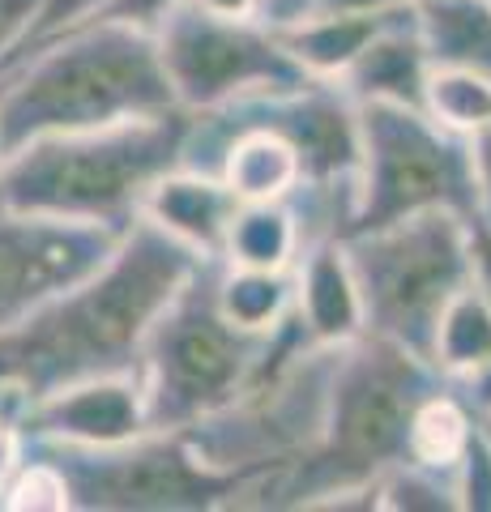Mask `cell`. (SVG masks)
<instances>
[{
	"label": "cell",
	"mask_w": 491,
	"mask_h": 512,
	"mask_svg": "<svg viewBox=\"0 0 491 512\" xmlns=\"http://www.w3.org/2000/svg\"><path fill=\"white\" fill-rule=\"evenodd\" d=\"M205 261L210 256L137 214L94 274L0 333V389L35 402L90 376L133 372L154 320Z\"/></svg>",
	"instance_id": "6da1fadb"
},
{
	"label": "cell",
	"mask_w": 491,
	"mask_h": 512,
	"mask_svg": "<svg viewBox=\"0 0 491 512\" xmlns=\"http://www.w3.org/2000/svg\"><path fill=\"white\" fill-rule=\"evenodd\" d=\"M176 107L154 30L94 18L5 69L0 158L35 137L146 120Z\"/></svg>",
	"instance_id": "7a4b0ae2"
},
{
	"label": "cell",
	"mask_w": 491,
	"mask_h": 512,
	"mask_svg": "<svg viewBox=\"0 0 491 512\" xmlns=\"http://www.w3.org/2000/svg\"><path fill=\"white\" fill-rule=\"evenodd\" d=\"M193 111L35 137L0 158V205L129 231L146 192L184 163Z\"/></svg>",
	"instance_id": "3957f363"
},
{
	"label": "cell",
	"mask_w": 491,
	"mask_h": 512,
	"mask_svg": "<svg viewBox=\"0 0 491 512\" xmlns=\"http://www.w3.org/2000/svg\"><path fill=\"white\" fill-rule=\"evenodd\" d=\"M218 269L223 256H210L167 303L141 346L150 431H188L227 410L261 376L274 350V333H244L223 316Z\"/></svg>",
	"instance_id": "277c9868"
},
{
	"label": "cell",
	"mask_w": 491,
	"mask_h": 512,
	"mask_svg": "<svg viewBox=\"0 0 491 512\" xmlns=\"http://www.w3.org/2000/svg\"><path fill=\"white\" fill-rule=\"evenodd\" d=\"M346 252L368 303V333L432 363L440 316L453 295L474 282V222L449 210H427L351 235Z\"/></svg>",
	"instance_id": "5b68a950"
},
{
	"label": "cell",
	"mask_w": 491,
	"mask_h": 512,
	"mask_svg": "<svg viewBox=\"0 0 491 512\" xmlns=\"http://www.w3.org/2000/svg\"><path fill=\"white\" fill-rule=\"evenodd\" d=\"M359 128L363 158L346 239L427 210H449L470 222L483 218L470 137L449 133L423 107L398 103H359Z\"/></svg>",
	"instance_id": "8992f818"
},
{
	"label": "cell",
	"mask_w": 491,
	"mask_h": 512,
	"mask_svg": "<svg viewBox=\"0 0 491 512\" xmlns=\"http://www.w3.org/2000/svg\"><path fill=\"white\" fill-rule=\"evenodd\" d=\"M35 444V440H30ZM65 466L73 508L99 512H180L231 508L240 474H223L197 457L188 431H141L124 444H35Z\"/></svg>",
	"instance_id": "52a82bcc"
},
{
	"label": "cell",
	"mask_w": 491,
	"mask_h": 512,
	"mask_svg": "<svg viewBox=\"0 0 491 512\" xmlns=\"http://www.w3.org/2000/svg\"><path fill=\"white\" fill-rule=\"evenodd\" d=\"M154 39L176 103L193 116L312 82L282 47L278 30L261 18H218L184 0L167 13Z\"/></svg>",
	"instance_id": "ba28073f"
},
{
	"label": "cell",
	"mask_w": 491,
	"mask_h": 512,
	"mask_svg": "<svg viewBox=\"0 0 491 512\" xmlns=\"http://www.w3.org/2000/svg\"><path fill=\"white\" fill-rule=\"evenodd\" d=\"M120 235L124 231L103 222L47 218L0 205V333L94 274L116 252Z\"/></svg>",
	"instance_id": "9c48e42d"
},
{
	"label": "cell",
	"mask_w": 491,
	"mask_h": 512,
	"mask_svg": "<svg viewBox=\"0 0 491 512\" xmlns=\"http://www.w3.org/2000/svg\"><path fill=\"white\" fill-rule=\"evenodd\" d=\"M22 427L35 444H82V448L124 444L141 436V431H150L141 367L90 376L35 397V402L22 406Z\"/></svg>",
	"instance_id": "30bf717a"
},
{
	"label": "cell",
	"mask_w": 491,
	"mask_h": 512,
	"mask_svg": "<svg viewBox=\"0 0 491 512\" xmlns=\"http://www.w3.org/2000/svg\"><path fill=\"white\" fill-rule=\"evenodd\" d=\"M295 316L316 346H342L368 333V303L346 239L321 235L295 261Z\"/></svg>",
	"instance_id": "8fae6325"
},
{
	"label": "cell",
	"mask_w": 491,
	"mask_h": 512,
	"mask_svg": "<svg viewBox=\"0 0 491 512\" xmlns=\"http://www.w3.org/2000/svg\"><path fill=\"white\" fill-rule=\"evenodd\" d=\"M240 205L244 201L227 188L223 175L197 171V167H176L146 192L141 214H146L154 227H163L167 235H176L180 244H188L193 252L223 256L227 231H231Z\"/></svg>",
	"instance_id": "7c38bea8"
},
{
	"label": "cell",
	"mask_w": 491,
	"mask_h": 512,
	"mask_svg": "<svg viewBox=\"0 0 491 512\" xmlns=\"http://www.w3.org/2000/svg\"><path fill=\"white\" fill-rule=\"evenodd\" d=\"M432 52L419 35L415 5L389 22L380 35L363 47V56L342 73V90L355 103H398V107H423V90L432 77Z\"/></svg>",
	"instance_id": "4fadbf2b"
},
{
	"label": "cell",
	"mask_w": 491,
	"mask_h": 512,
	"mask_svg": "<svg viewBox=\"0 0 491 512\" xmlns=\"http://www.w3.org/2000/svg\"><path fill=\"white\" fill-rule=\"evenodd\" d=\"M402 13H308L291 26H274L282 47L291 52V60L304 69L312 82H342V73L363 56L380 30L389 22H398Z\"/></svg>",
	"instance_id": "5bb4252c"
},
{
	"label": "cell",
	"mask_w": 491,
	"mask_h": 512,
	"mask_svg": "<svg viewBox=\"0 0 491 512\" xmlns=\"http://www.w3.org/2000/svg\"><path fill=\"white\" fill-rule=\"evenodd\" d=\"M308 248V227L291 201H244L235 210L227 231L223 261L240 269H269V274H291L295 261Z\"/></svg>",
	"instance_id": "9a60e30c"
},
{
	"label": "cell",
	"mask_w": 491,
	"mask_h": 512,
	"mask_svg": "<svg viewBox=\"0 0 491 512\" xmlns=\"http://www.w3.org/2000/svg\"><path fill=\"white\" fill-rule=\"evenodd\" d=\"M415 22L432 64L491 77V0H415Z\"/></svg>",
	"instance_id": "2e32d148"
},
{
	"label": "cell",
	"mask_w": 491,
	"mask_h": 512,
	"mask_svg": "<svg viewBox=\"0 0 491 512\" xmlns=\"http://www.w3.org/2000/svg\"><path fill=\"white\" fill-rule=\"evenodd\" d=\"M218 308L244 333H278L295 316V269L269 274V269H218Z\"/></svg>",
	"instance_id": "e0dca14e"
},
{
	"label": "cell",
	"mask_w": 491,
	"mask_h": 512,
	"mask_svg": "<svg viewBox=\"0 0 491 512\" xmlns=\"http://www.w3.org/2000/svg\"><path fill=\"white\" fill-rule=\"evenodd\" d=\"M479 431V419L474 410L462 402V393L453 384H440L436 393H427L415 419H410L406 431V461H419V466L432 470H453L462 461L466 444Z\"/></svg>",
	"instance_id": "ac0fdd59"
},
{
	"label": "cell",
	"mask_w": 491,
	"mask_h": 512,
	"mask_svg": "<svg viewBox=\"0 0 491 512\" xmlns=\"http://www.w3.org/2000/svg\"><path fill=\"white\" fill-rule=\"evenodd\" d=\"M483 359H491V299L479 282H470L440 316L432 338V367L445 380H457L474 372Z\"/></svg>",
	"instance_id": "d6986e66"
},
{
	"label": "cell",
	"mask_w": 491,
	"mask_h": 512,
	"mask_svg": "<svg viewBox=\"0 0 491 512\" xmlns=\"http://www.w3.org/2000/svg\"><path fill=\"white\" fill-rule=\"evenodd\" d=\"M423 111L449 133L479 137L491 124V77L474 69H453V64H436L423 90Z\"/></svg>",
	"instance_id": "ffe728a7"
},
{
	"label": "cell",
	"mask_w": 491,
	"mask_h": 512,
	"mask_svg": "<svg viewBox=\"0 0 491 512\" xmlns=\"http://www.w3.org/2000/svg\"><path fill=\"white\" fill-rule=\"evenodd\" d=\"M376 508L380 512H462L453 470H432L406 457L393 461L376 478Z\"/></svg>",
	"instance_id": "44dd1931"
},
{
	"label": "cell",
	"mask_w": 491,
	"mask_h": 512,
	"mask_svg": "<svg viewBox=\"0 0 491 512\" xmlns=\"http://www.w3.org/2000/svg\"><path fill=\"white\" fill-rule=\"evenodd\" d=\"M0 508L9 512H65L73 508V483L65 466L56 457H47L43 448L30 444V457L22 461V470L13 474V483L0 495Z\"/></svg>",
	"instance_id": "7402d4cb"
},
{
	"label": "cell",
	"mask_w": 491,
	"mask_h": 512,
	"mask_svg": "<svg viewBox=\"0 0 491 512\" xmlns=\"http://www.w3.org/2000/svg\"><path fill=\"white\" fill-rule=\"evenodd\" d=\"M103 5H107V0H43V5H39V18L30 22L26 39H22L18 52H13V60H22V56L35 52V47H43V43H52V39H60V35H69V30H77V26L94 22ZM13 60H9V64H13ZM9 64H5V69H9Z\"/></svg>",
	"instance_id": "603a6c76"
},
{
	"label": "cell",
	"mask_w": 491,
	"mask_h": 512,
	"mask_svg": "<svg viewBox=\"0 0 491 512\" xmlns=\"http://www.w3.org/2000/svg\"><path fill=\"white\" fill-rule=\"evenodd\" d=\"M453 483H457L462 512H491V436L483 423L474 431V440L466 444L462 461L453 466Z\"/></svg>",
	"instance_id": "cb8c5ba5"
},
{
	"label": "cell",
	"mask_w": 491,
	"mask_h": 512,
	"mask_svg": "<svg viewBox=\"0 0 491 512\" xmlns=\"http://www.w3.org/2000/svg\"><path fill=\"white\" fill-rule=\"evenodd\" d=\"M22 397H5L0 402V495L13 483V474L22 470V461L30 457V436L22 427Z\"/></svg>",
	"instance_id": "d4e9b609"
},
{
	"label": "cell",
	"mask_w": 491,
	"mask_h": 512,
	"mask_svg": "<svg viewBox=\"0 0 491 512\" xmlns=\"http://www.w3.org/2000/svg\"><path fill=\"white\" fill-rule=\"evenodd\" d=\"M39 5L43 0H0V73H5V64L22 47L30 22L39 18Z\"/></svg>",
	"instance_id": "484cf974"
},
{
	"label": "cell",
	"mask_w": 491,
	"mask_h": 512,
	"mask_svg": "<svg viewBox=\"0 0 491 512\" xmlns=\"http://www.w3.org/2000/svg\"><path fill=\"white\" fill-rule=\"evenodd\" d=\"M176 5H184V0H107V5L99 9V18L103 22L141 26V30H158Z\"/></svg>",
	"instance_id": "4316f807"
},
{
	"label": "cell",
	"mask_w": 491,
	"mask_h": 512,
	"mask_svg": "<svg viewBox=\"0 0 491 512\" xmlns=\"http://www.w3.org/2000/svg\"><path fill=\"white\" fill-rule=\"evenodd\" d=\"M457 393H462V402L474 410V419H491V359H483L474 372H466V376H457V380H449Z\"/></svg>",
	"instance_id": "83f0119b"
},
{
	"label": "cell",
	"mask_w": 491,
	"mask_h": 512,
	"mask_svg": "<svg viewBox=\"0 0 491 512\" xmlns=\"http://www.w3.org/2000/svg\"><path fill=\"white\" fill-rule=\"evenodd\" d=\"M415 0H316L312 13H398Z\"/></svg>",
	"instance_id": "f1b7e54d"
},
{
	"label": "cell",
	"mask_w": 491,
	"mask_h": 512,
	"mask_svg": "<svg viewBox=\"0 0 491 512\" xmlns=\"http://www.w3.org/2000/svg\"><path fill=\"white\" fill-rule=\"evenodd\" d=\"M474 146V171H479V188H483V222H491V124L479 137H470Z\"/></svg>",
	"instance_id": "f546056e"
},
{
	"label": "cell",
	"mask_w": 491,
	"mask_h": 512,
	"mask_svg": "<svg viewBox=\"0 0 491 512\" xmlns=\"http://www.w3.org/2000/svg\"><path fill=\"white\" fill-rule=\"evenodd\" d=\"M316 0H261V22L265 26H291L299 18H308Z\"/></svg>",
	"instance_id": "4dcf8cb0"
},
{
	"label": "cell",
	"mask_w": 491,
	"mask_h": 512,
	"mask_svg": "<svg viewBox=\"0 0 491 512\" xmlns=\"http://www.w3.org/2000/svg\"><path fill=\"white\" fill-rule=\"evenodd\" d=\"M474 282L491 299V222H474Z\"/></svg>",
	"instance_id": "1f68e13d"
},
{
	"label": "cell",
	"mask_w": 491,
	"mask_h": 512,
	"mask_svg": "<svg viewBox=\"0 0 491 512\" xmlns=\"http://www.w3.org/2000/svg\"><path fill=\"white\" fill-rule=\"evenodd\" d=\"M205 13H218V18H261V0H188Z\"/></svg>",
	"instance_id": "d6a6232c"
},
{
	"label": "cell",
	"mask_w": 491,
	"mask_h": 512,
	"mask_svg": "<svg viewBox=\"0 0 491 512\" xmlns=\"http://www.w3.org/2000/svg\"><path fill=\"white\" fill-rule=\"evenodd\" d=\"M5 397H22V393H13V389H0V402H5ZM22 402H26V397H22Z\"/></svg>",
	"instance_id": "836d02e7"
},
{
	"label": "cell",
	"mask_w": 491,
	"mask_h": 512,
	"mask_svg": "<svg viewBox=\"0 0 491 512\" xmlns=\"http://www.w3.org/2000/svg\"><path fill=\"white\" fill-rule=\"evenodd\" d=\"M483 427H487V436H491V419H483Z\"/></svg>",
	"instance_id": "e575fe53"
},
{
	"label": "cell",
	"mask_w": 491,
	"mask_h": 512,
	"mask_svg": "<svg viewBox=\"0 0 491 512\" xmlns=\"http://www.w3.org/2000/svg\"><path fill=\"white\" fill-rule=\"evenodd\" d=\"M0 86H5V73H0Z\"/></svg>",
	"instance_id": "d590c367"
}]
</instances>
